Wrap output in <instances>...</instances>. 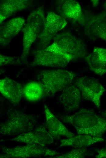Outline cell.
<instances>
[{
	"label": "cell",
	"mask_w": 106,
	"mask_h": 158,
	"mask_svg": "<svg viewBox=\"0 0 106 158\" xmlns=\"http://www.w3.org/2000/svg\"><path fill=\"white\" fill-rule=\"evenodd\" d=\"M60 119L72 125L78 134L101 137L106 132V119L92 109H82L73 115L61 116Z\"/></svg>",
	"instance_id": "obj_1"
},
{
	"label": "cell",
	"mask_w": 106,
	"mask_h": 158,
	"mask_svg": "<svg viewBox=\"0 0 106 158\" xmlns=\"http://www.w3.org/2000/svg\"><path fill=\"white\" fill-rule=\"evenodd\" d=\"M53 40V43L46 47L34 52V57L29 64L30 66L63 68L73 60L57 39L54 38Z\"/></svg>",
	"instance_id": "obj_2"
},
{
	"label": "cell",
	"mask_w": 106,
	"mask_h": 158,
	"mask_svg": "<svg viewBox=\"0 0 106 158\" xmlns=\"http://www.w3.org/2000/svg\"><path fill=\"white\" fill-rule=\"evenodd\" d=\"M77 75L72 71L57 69L40 70L37 77L43 88L45 98L62 91L72 83Z\"/></svg>",
	"instance_id": "obj_3"
},
{
	"label": "cell",
	"mask_w": 106,
	"mask_h": 158,
	"mask_svg": "<svg viewBox=\"0 0 106 158\" xmlns=\"http://www.w3.org/2000/svg\"><path fill=\"white\" fill-rule=\"evenodd\" d=\"M37 122L35 116L17 109H10L6 120L0 124V132L4 135H19L33 130Z\"/></svg>",
	"instance_id": "obj_4"
},
{
	"label": "cell",
	"mask_w": 106,
	"mask_h": 158,
	"mask_svg": "<svg viewBox=\"0 0 106 158\" xmlns=\"http://www.w3.org/2000/svg\"><path fill=\"white\" fill-rule=\"evenodd\" d=\"M45 18L44 8L41 6L28 15L23 29L22 51L20 57L22 62L27 63V57L33 43L37 39L43 26Z\"/></svg>",
	"instance_id": "obj_5"
},
{
	"label": "cell",
	"mask_w": 106,
	"mask_h": 158,
	"mask_svg": "<svg viewBox=\"0 0 106 158\" xmlns=\"http://www.w3.org/2000/svg\"><path fill=\"white\" fill-rule=\"evenodd\" d=\"M65 19L54 12L48 13L42 28L39 34L36 50L43 49L48 46L57 33L67 24Z\"/></svg>",
	"instance_id": "obj_6"
},
{
	"label": "cell",
	"mask_w": 106,
	"mask_h": 158,
	"mask_svg": "<svg viewBox=\"0 0 106 158\" xmlns=\"http://www.w3.org/2000/svg\"><path fill=\"white\" fill-rule=\"evenodd\" d=\"M3 154L2 158H26L47 156H54L60 154L57 151L52 150L40 145L27 144L26 145L8 147L2 146Z\"/></svg>",
	"instance_id": "obj_7"
},
{
	"label": "cell",
	"mask_w": 106,
	"mask_h": 158,
	"mask_svg": "<svg viewBox=\"0 0 106 158\" xmlns=\"http://www.w3.org/2000/svg\"><path fill=\"white\" fill-rule=\"evenodd\" d=\"M74 84L79 88L84 99L91 101L100 109L101 97L105 89L97 79L88 76H83L77 78Z\"/></svg>",
	"instance_id": "obj_8"
},
{
	"label": "cell",
	"mask_w": 106,
	"mask_h": 158,
	"mask_svg": "<svg viewBox=\"0 0 106 158\" xmlns=\"http://www.w3.org/2000/svg\"><path fill=\"white\" fill-rule=\"evenodd\" d=\"M85 32L90 37L99 39L106 41V13L87 14L79 23Z\"/></svg>",
	"instance_id": "obj_9"
},
{
	"label": "cell",
	"mask_w": 106,
	"mask_h": 158,
	"mask_svg": "<svg viewBox=\"0 0 106 158\" xmlns=\"http://www.w3.org/2000/svg\"><path fill=\"white\" fill-rule=\"evenodd\" d=\"M54 139L48 132L46 127L41 125L32 131L18 135L9 140L45 146L52 143Z\"/></svg>",
	"instance_id": "obj_10"
},
{
	"label": "cell",
	"mask_w": 106,
	"mask_h": 158,
	"mask_svg": "<svg viewBox=\"0 0 106 158\" xmlns=\"http://www.w3.org/2000/svg\"><path fill=\"white\" fill-rule=\"evenodd\" d=\"M23 86L8 77L0 80V92L2 94L15 105L19 103L23 96Z\"/></svg>",
	"instance_id": "obj_11"
},
{
	"label": "cell",
	"mask_w": 106,
	"mask_h": 158,
	"mask_svg": "<svg viewBox=\"0 0 106 158\" xmlns=\"http://www.w3.org/2000/svg\"><path fill=\"white\" fill-rule=\"evenodd\" d=\"M44 106L46 127L54 139L59 138L61 136L69 138L75 135L56 117L46 104Z\"/></svg>",
	"instance_id": "obj_12"
},
{
	"label": "cell",
	"mask_w": 106,
	"mask_h": 158,
	"mask_svg": "<svg viewBox=\"0 0 106 158\" xmlns=\"http://www.w3.org/2000/svg\"><path fill=\"white\" fill-rule=\"evenodd\" d=\"M57 9L58 14L65 19L79 23L83 17L81 6L76 0L58 1Z\"/></svg>",
	"instance_id": "obj_13"
},
{
	"label": "cell",
	"mask_w": 106,
	"mask_h": 158,
	"mask_svg": "<svg viewBox=\"0 0 106 158\" xmlns=\"http://www.w3.org/2000/svg\"><path fill=\"white\" fill-rule=\"evenodd\" d=\"M81 97L79 88L71 83L62 91L59 101L65 111L69 112L79 108Z\"/></svg>",
	"instance_id": "obj_14"
},
{
	"label": "cell",
	"mask_w": 106,
	"mask_h": 158,
	"mask_svg": "<svg viewBox=\"0 0 106 158\" xmlns=\"http://www.w3.org/2000/svg\"><path fill=\"white\" fill-rule=\"evenodd\" d=\"M90 69L95 74H106V48L95 47L85 58Z\"/></svg>",
	"instance_id": "obj_15"
},
{
	"label": "cell",
	"mask_w": 106,
	"mask_h": 158,
	"mask_svg": "<svg viewBox=\"0 0 106 158\" xmlns=\"http://www.w3.org/2000/svg\"><path fill=\"white\" fill-rule=\"evenodd\" d=\"M25 22V19L23 18L18 17L11 19L1 26L0 44H9L12 39L22 30Z\"/></svg>",
	"instance_id": "obj_16"
},
{
	"label": "cell",
	"mask_w": 106,
	"mask_h": 158,
	"mask_svg": "<svg viewBox=\"0 0 106 158\" xmlns=\"http://www.w3.org/2000/svg\"><path fill=\"white\" fill-rule=\"evenodd\" d=\"M28 0H5L0 4V24L7 18L18 11L26 8L30 4Z\"/></svg>",
	"instance_id": "obj_17"
},
{
	"label": "cell",
	"mask_w": 106,
	"mask_h": 158,
	"mask_svg": "<svg viewBox=\"0 0 106 158\" xmlns=\"http://www.w3.org/2000/svg\"><path fill=\"white\" fill-rule=\"evenodd\" d=\"M101 137L94 136L89 135L79 134L61 140L60 146H71L80 148L88 146L94 143L104 141Z\"/></svg>",
	"instance_id": "obj_18"
},
{
	"label": "cell",
	"mask_w": 106,
	"mask_h": 158,
	"mask_svg": "<svg viewBox=\"0 0 106 158\" xmlns=\"http://www.w3.org/2000/svg\"><path fill=\"white\" fill-rule=\"evenodd\" d=\"M23 95L27 101L31 102L39 101L44 98L43 88L39 81L29 82L23 86Z\"/></svg>",
	"instance_id": "obj_19"
},
{
	"label": "cell",
	"mask_w": 106,
	"mask_h": 158,
	"mask_svg": "<svg viewBox=\"0 0 106 158\" xmlns=\"http://www.w3.org/2000/svg\"><path fill=\"white\" fill-rule=\"evenodd\" d=\"M87 149L84 147L76 148L64 154L56 156L53 158H82L85 156L87 153Z\"/></svg>",
	"instance_id": "obj_20"
},
{
	"label": "cell",
	"mask_w": 106,
	"mask_h": 158,
	"mask_svg": "<svg viewBox=\"0 0 106 158\" xmlns=\"http://www.w3.org/2000/svg\"><path fill=\"white\" fill-rule=\"evenodd\" d=\"M21 59L18 57H11L0 54V65L3 66L8 65H18L20 64Z\"/></svg>",
	"instance_id": "obj_21"
},
{
	"label": "cell",
	"mask_w": 106,
	"mask_h": 158,
	"mask_svg": "<svg viewBox=\"0 0 106 158\" xmlns=\"http://www.w3.org/2000/svg\"><path fill=\"white\" fill-rule=\"evenodd\" d=\"M97 155L95 156L97 158H106V148L98 149L97 151Z\"/></svg>",
	"instance_id": "obj_22"
},
{
	"label": "cell",
	"mask_w": 106,
	"mask_h": 158,
	"mask_svg": "<svg viewBox=\"0 0 106 158\" xmlns=\"http://www.w3.org/2000/svg\"><path fill=\"white\" fill-rule=\"evenodd\" d=\"M92 3L94 7H96L97 5L99 4V0H92Z\"/></svg>",
	"instance_id": "obj_23"
},
{
	"label": "cell",
	"mask_w": 106,
	"mask_h": 158,
	"mask_svg": "<svg viewBox=\"0 0 106 158\" xmlns=\"http://www.w3.org/2000/svg\"><path fill=\"white\" fill-rule=\"evenodd\" d=\"M103 6L105 12L106 13V1L104 3Z\"/></svg>",
	"instance_id": "obj_24"
},
{
	"label": "cell",
	"mask_w": 106,
	"mask_h": 158,
	"mask_svg": "<svg viewBox=\"0 0 106 158\" xmlns=\"http://www.w3.org/2000/svg\"><path fill=\"white\" fill-rule=\"evenodd\" d=\"M103 115L104 117H106V110H105V112H104Z\"/></svg>",
	"instance_id": "obj_25"
},
{
	"label": "cell",
	"mask_w": 106,
	"mask_h": 158,
	"mask_svg": "<svg viewBox=\"0 0 106 158\" xmlns=\"http://www.w3.org/2000/svg\"><path fill=\"white\" fill-rule=\"evenodd\" d=\"M105 148H106V147Z\"/></svg>",
	"instance_id": "obj_26"
}]
</instances>
